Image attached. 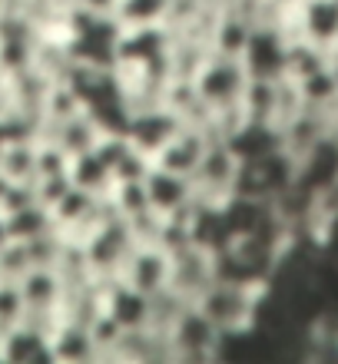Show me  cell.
<instances>
[{
    "label": "cell",
    "instance_id": "cell-1",
    "mask_svg": "<svg viewBox=\"0 0 338 364\" xmlns=\"http://www.w3.org/2000/svg\"><path fill=\"white\" fill-rule=\"evenodd\" d=\"M10 245V239H7V219L0 215V249H7Z\"/></svg>",
    "mask_w": 338,
    "mask_h": 364
}]
</instances>
